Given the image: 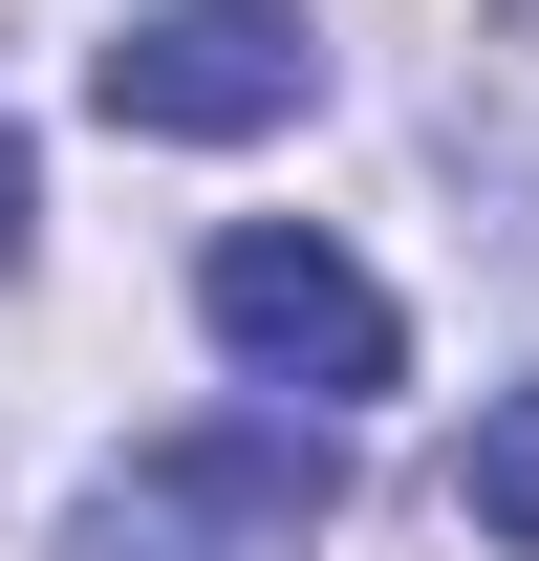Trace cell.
<instances>
[{"label":"cell","instance_id":"5b68a950","mask_svg":"<svg viewBox=\"0 0 539 561\" xmlns=\"http://www.w3.org/2000/svg\"><path fill=\"white\" fill-rule=\"evenodd\" d=\"M0 260H22V130H0Z\"/></svg>","mask_w":539,"mask_h":561},{"label":"cell","instance_id":"6da1fadb","mask_svg":"<svg viewBox=\"0 0 539 561\" xmlns=\"http://www.w3.org/2000/svg\"><path fill=\"white\" fill-rule=\"evenodd\" d=\"M324 432L302 411H216V432H173V454H130V476L87 496V561H302L324 540Z\"/></svg>","mask_w":539,"mask_h":561},{"label":"cell","instance_id":"277c9868","mask_svg":"<svg viewBox=\"0 0 539 561\" xmlns=\"http://www.w3.org/2000/svg\"><path fill=\"white\" fill-rule=\"evenodd\" d=\"M454 518L496 561H539V389H496V411H474V454H454Z\"/></svg>","mask_w":539,"mask_h":561},{"label":"cell","instance_id":"8992f818","mask_svg":"<svg viewBox=\"0 0 539 561\" xmlns=\"http://www.w3.org/2000/svg\"><path fill=\"white\" fill-rule=\"evenodd\" d=\"M518 44H539V0H518Z\"/></svg>","mask_w":539,"mask_h":561},{"label":"cell","instance_id":"7a4b0ae2","mask_svg":"<svg viewBox=\"0 0 539 561\" xmlns=\"http://www.w3.org/2000/svg\"><path fill=\"white\" fill-rule=\"evenodd\" d=\"M195 324L260 389H302V411H367V389H410V324H389V280L345 260V238H302V216H238L195 260Z\"/></svg>","mask_w":539,"mask_h":561},{"label":"cell","instance_id":"3957f363","mask_svg":"<svg viewBox=\"0 0 539 561\" xmlns=\"http://www.w3.org/2000/svg\"><path fill=\"white\" fill-rule=\"evenodd\" d=\"M87 87L151 151H238V130H302L324 108V44H302V0H151V22H108Z\"/></svg>","mask_w":539,"mask_h":561}]
</instances>
